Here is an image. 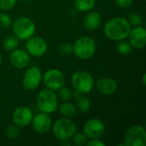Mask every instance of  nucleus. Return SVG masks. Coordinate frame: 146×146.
I'll list each match as a JSON object with an SVG mask.
<instances>
[{
  "label": "nucleus",
  "mask_w": 146,
  "mask_h": 146,
  "mask_svg": "<svg viewBox=\"0 0 146 146\" xmlns=\"http://www.w3.org/2000/svg\"><path fill=\"white\" fill-rule=\"evenodd\" d=\"M132 26L126 18L115 17L109 20L104 26L106 37L114 41L124 40L129 34Z\"/></svg>",
  "instance_id": "1"
},
{
  "label": "nucleus",
  "mask_w": 146,
  "mask_h": 146,
  "mask_svg": "<svg viewBox=\"0 0 146 146\" xmlns=\"http://www.w3.org/2000/svg\"><path fill=\"white\" fill-rule=\"evenodd\" d=\"M51 127L54 136L60 141L68 140L77 132L76 124L66 117L57 120Z\"/></svg>",
  "instance_id": "2"
},
{
  "label": "nucleus",
  "mask_w": 146,
  "mask_h": 146,
  "mask_svg": "<svg viewBox=\"0 0 146 146\" xmlns=\"http://www.w3.org/2000/svg\"><path fill=\"white\" fill-rule=\"evenodd\" d=\"M96 43L90 37L82 36L79 38L73 45V52L75 56L81 60L90 59L96 51Z\"/></svg>",
  "instance_id": "3"
},
{
  "label": "nucleus",
  "mask_w": 146,
  "mask_h": 146,
  "mask_svg": "<svg viewBox=\"0 0 146 146\" xmlns=\"http://www.w3.org/2000/svg\"><path fill=\"white\" fill-rule=\"evenodd\" d=\"M37 106L40 112L52 114L58 107V100L53 90L49 88L42 90L37 98Z\"/></svg>",
  "instance_id": "4"
},
{
  "label": "nucleus",
  "mask_w": 146,
  "mask_h": 146,
  "mask_svg": "<svg viewBox=\"0 0 146 146\" xmlns=\"http://www.w3.org/2000/svg\"><path fill=\"white\" fill-rule=\"evenodd\" d=\"M36 26L34 22L28 17L21 16L13 23L14 34L21 40H27L35 33Z\"/></svg>",
  "instance_id": "5"
},
{
  "label": "nucleus",
  "mask_w": 146,
  "mask_h": 146,
  "mask_svg": "<svg viewBox=\"0 0 146 146\" xmlns=\"http://www.w3.org/2000/svg\"><path fill=\"white\" fill-rule=\"evenodd\" d=\"M71 80L74 89L81 94L92 92L95 85L92 76L86 71H76L72 75Z\"/></svg>",
  "instance_id": "6"
},
{
  "label": "nucleus",
  "mask_w": 146,
  "mask_h": 146,
  "mask_svg": "<svg viewBox=\"0 0 146 146\" xmlns=\"http://www.w3.org/2000/svg\"><path fill=\"white\" fill-rule=\"evenodd\" d=\"M122 145L125 146H145V129L140 125L131 127L125 134Z\"/></svg>",
  "instance_id": "7"
},
{
  "label": "nucleus",
  "mask_w": 146,
  "mask_h": 146,
  "mask_svg": "<svg viewBox=\"0 0 146 146\" xmlns=\"http://www.w3.org/2000/svg\"><path fill=\"white\" fill-rule=\"evenodd\" d=\"M44 86L53 91H57L65 85V76L62 71L56 68L47 70L44 74Z\"/></svg>",
  "instance_id": "8"
},
{
  "label": "nucleus",
  "mask_w": 146,
  "mask_h": 146,
  "mask_svg": "<svg viewBox=\"0 0 146 146\" xmlns=\"http://www.w3.org/2000/svg\"><path fill=\"white\" fill-rule=\"evenodd\" d=\"M42 80L41 70L38 67H30L24 74L22 79V85L27 90L36 89Z\"/></svg>",
  "instance_id": "9"
},
{
  "label": "nucleus",
  "mask_w": 146,
  "mask_h": 146,
  "mask_svg": "<svg viewBox=\"0 0 146 146\" xmlns=\"http://www.w3.org/2000/svg\"><path fill=\"white\" fill-rule=\"evenodd\" d=\"M105 133V126L99 119H92L86 121L83 127V133L89 139H100Z\"/></svg>",
  "instance_id": "10"
},
{
  "label": "nucleus",
  "mask_w": 146,
  "mask_h": 146,
  "mask_svg": "<svg viewBox=\"0 0 146 146\" xmlns=\"http://www.w3.org/2000/svg\"><path fill=\"white\" fill-rule=\"evenodd\" d=\"M47 43L40 37H31L26 43L27 51L33 56H41L47 51Z\"/></svg>",
  "instance_id": "11"
},
{
  "label": "nucleus",
  "mask_w": 146,
  "mask_h": 146,
  "mask_svg": "<svg viewBox=\"0 0 146 146\" xmlns=\"http://www.w3.org/2000/svg\"><path fill=\"white\" fill-rule=\"evenodd\" d=\"M33 117V113L29 107L21 106L15 110L12 119L14 124L17 125L19 127H24L28 126Z\"/></svg>",
  "instance_id": "12"
},
{
  "label": "nucleus",
  "mask_w": 146,
  "mask_h": 146,
  "mask_svg": "<svg viewBox=\"0 0 146 146\" xmlns=\"http://www.w3.org/2000/svg\"><path fill=\"white\" fill-rule=\"evenodd\" d=\"M31 122L33 130L40 134L47 133L51 128L52 126V121L49 114L43 113V112L34 115Z\"/></svg>",
  "instance_id": "13"
},
{
  "label": "nucleus",
  "mask_w": 146,
  "mask_h": 146,
  "mask_svg": "<svg viewBox=\"0 0 146 146\" xmlns=\"http://www.w3.org/2000/svg\"><path fill=\"white\" fill-rule=\"evenodd\" d=\"M129 44L136 49H142L146 44V30L144 27H135L131 29L128 36Z\"/></svg>",
  "instance_id": "14"
},
{
  "label": "nucleus",
  "mask_w": 146,
  "mask_h": 146,
  "mask_svg": "<svg viewBox=\"0 0 146 146\" xmlns=\"http://www.w3.org/2000/svg\"><path fill=\"white\" fill-rule=\"evenodd\" d=\"M9 62L16 68H23L28 66L30 62L29 53L21 49L14 50L9 56Z\"/></svg>",
  "instance_id": "15"
},
{
  "label": "nucleus",
  "mask_w": 146,
  "mask_h": 146,
  "mask_svg": "<svg viewBox=\"0 0 146 146\" xmlns=\"http://www.w3.org/2000/svg\"><path fill=\"white\" fill-rule=\"evenodd\" d=\"M96 87L101 94L112 95L117 90V83L110 77H102L96 83Z\"/></svg>",
  "instance_id": "16"
},
{
  "label": "nucleus",
  "mask_w": 146,
  "mask_h": 146,
  "mask_svg": "<svg viewBox=\"0 0 146 146\" xmlns=\"http://www.w3.org/2000/svg\"><path fill=\"white\" fill-rule=\"evenodd\" d=\"M102 22V16L98 12L91 11L84 19V26L88 31L96 30Z\"/></svg>",
  "instance_id": "17"
},
{
  "label": "nucleus",
  "mask_w": 146,
  "mask_h": 146,
  "mask_svg": "<svg viewBox=\"0 0 146 146\" xmlns=\"http://www.w3.org/2000/svg\"><path fill=\"white\" fill-rule=\"evenodd\" d=\"M77 111L75 104L70 103L69 101H66L62 103L59 106V112L62 115L66 118H71L75 115Z\"/></svg>",
  "instance_id": "18"
},
{
  "label": "nucleus",
  "mask_w": 146,
  "mask_h": 146,
  "mask_svg": "<svg viewBox=\"0 0 146 146\" xmlns=\"http://www.w3.org/2000/svg\"><path fill=\"white\" fill-rule=\"evenodd\" d=\"M76 98L75 106L80 112L86 113L91 108V101L85 94H80Z\"/></svg>",
  "instance_id": "19"
},
{
  "label": "nucleus",
  "mask_w": 146,
  "mask_h": 146,
  "mask_svg": "<svg viewBox=\"0 0 146 146\" xmlns=\"http://www.w3.org/2000/svg\"><path fill=\"white\" fill-rule=\"evenodd\" d=\"M74 6L80 12H87L95 6V0H74Z\"/></svg>",
  "instance_id": "20"
},
{
  "label": "nucleus",
  "mask_w": 146,
  "mask_h": 146,
  "mask_svg": "<svg viewBox=\"0 0 146 146\" xmlns=\"http://www.w3.org/2000/svg\"><path fill=\"white\" fill-rule=\"evenodd\" d=\"M3 48L6 50L12 51L15 50L19 45V38L15 35H9L7 36L3 42Z\"/></svg>",
  "instance_id": "21"
},
{
  "label": "nucleus",
  "mask_w": 146,
  "mask_h": 146,
  "mask_svg": "<svg viewBox=\"0 0 146 146\" xmlns=\"http://www.w3.org/2000/svg\"><path fill=\"white\" fill-rule=\"evenodd\" d=\"M87 137L83 133H75L72 136V141L73 144L75 146H84L86 145L87 142Z\"/></svg>",
  "instance_id": "22"
},
{
  "label": "nucleus",
  "mask_w": 146,
  "mask_h": 146,
  "mask_svg": "<svg viewBox=\"0 0 146 146\" xmlns=\"http://www.w3.org/2000/svg\"><path fill=\"white\" fill-rule=\"evenodd\" d=\"M116 49L121 55H128L132 52V45L128 42L123 40H120L116 45Z\"/></svg>",
  "instance_id": "23"
},
{
  "label": "nucleus",
  "mask_w": 146,
  "mask_h": 146,
  "mask_svg": "<svg viewBox=\"0 0 146 146\" xmlns=\"http://www.w3.org/2000/svg\"><path fill=\"white\" fill-rule=\"evenodd\" d=\"M20 134V129L19 127L15 124L9 125L6 129V136L9 139H16Z\"/></svg>",
  "instance_id": "24"
},
{
  "label": "nucleus",
  "mask_w": 146,
  "mask_h": 146,
  "mask_svg": "<svg viewBox=\"0 0 146 146\" xmlns=\"http://www.w3.org/2000/svg\"><path fill=\"white\" fill-rule=\"evenodd\" d=\"M127 21L130 23V25L133 26V27H139L142 25V22H143L142 17L140 16V15H139L137 13H131L129 15Z\"/></svg>",
  "instance_id": "25"
},
{
  "label": "nucleus",
  "mask_w": 146,
  "mask_h": 146,
  "mask_svg": "<svg viewBox=\"0 0 146 146\" xmlns=\"http://www.w3.org/2000/svg\"><path fill=\"white\" fill-rule=\"evenodd\" d=\"M58 94H59L60 98L65 102L70 101L73 97V93L71 92L70 89H68V87H64V86L58 89Z\"/></svg>",
  "instance_id": "26"
},
{
  "label": "nucleus",
  "mask_w": 146,
  "mask_h": 146,
  "mask_svg": "<svg viewBox=\"0 0 146 146\" xmlns=\"http://www.w3.org/2000/svg\"><path fill=\"white\" fill-rule=\"evenodd\" d=\"M58 50L62 55H70L73 52V45L69 43H62L58 46Z\"/></svg>",
  "instance_id": "27"
},
{
  "label": "nucleus",
  "mask_w": 146,
  "mask_h": 146,
  "mask_svg": "<svg viewBox=\"0 0 146 146\" xmlns=\"http://www.w3.org/2000/svg\"><path fill=\"white\" fill-rule=\"evenodd\" d=\"M12 21L10 16L8 14L2 13L0 14V27L1 28H8L11 25Z\"/></svg>",
  "instance_id": "28"
},
{
  "label": "nucleus",
  "mask_w": 146,
  "mask_h": 146,
  "mask_svg": "<svg viewBox=\"0 0 146 146\" xmlns=\"http://www.w3.org/2000/svg\"><path fill=\"white\" fill-rule=\"evenodd\" d=\"M16 3V0H0V8L3 10L12 9Z\"/></svg>",
  "instance_id": "29"
},
{
  "label": "nucleus",
  "mask_w": 146,
  "mask_h": 146,
  "mask_svg": "<svg viewBox=\"0 0 146 146\" xmlns=\"http://www.w3.org/2000/svg\"><path fill=\"white\" fill-rule=\"evenodd\" d=\"M87 146H104L105 144L100 140L99 139H91L89 141L86 142Z\"/></svg>",
  "instance_id": "30"
},
{
  "label": "nucleus",
  "mask_w": 146,
  "mask_h": 146,
  "mask_svg": "<svg viewBox=\"0 0 146 146\" xmlns=\"http://www.w3.org/2000/svg\"><path fill=\"white\" fill-rule=\"evenodd\" d=\"M133 0H115L116 4L121 8H128L133 3Z\"/></svg>",
  "instance_id": "31"
},
{
  "label": "nucleus",
  "mask_w": 146,
  "mask_h": 146,
  "mask_svg": "<svg viewBox=\"0 0 146 146\" xmlns=\"http://www.w3.org/2000/svg\"><path fill=\"white\" fill-rule=\"evenodd\" d=\"M142 79H143V84H144V85H145V83H146V81H145L146 74H144V75H143V77H142Z\"/></svg>",
  "instance_id": "32"
},
{
  "label": "nucleus",
  "mask_w": 146,
  "mask_h": 146,
  "mask_svg": "<svg viewBox=\"0 0 146 146\" xmlns=\"http://www.w3.org/2000/svg\"><path fill=\"white\" fill-rule=\"evenodd\" d=\"M2 61H3V57H2V55H1V53H0V64L2 63Z\"/></svg>",
  "instance_id": "33"
}]
</instances>
